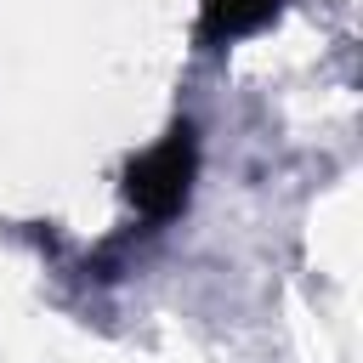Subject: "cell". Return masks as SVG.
<instances>
[{"label":"cell","instance_id":"cell-1","mask_svg":"<svg viewBox=\"0 0 363 363\" xmlns=\"http://www.w3.org/2000/svg\"><path fill=\"white\" fill-rule=\"evenodd\" d=\"M193 176H199V130L176 119L142 159L125 164V199L142 221H170L193 193Z\"/></svg>","mask_w":363,"mask_h":363},{"label":"cell","instance_id":"cell-2","mask_svg":"<svg viewBox=\"0 0 363 363\" xmlns=\"http://www.w3.org/2000/svg\"><path fill=\"white\" fill-rule=\"evenodd\" d=\"M289 0H199V45H238L284 17Z\"/></svg>","mask_w":363,"mask_h":363}]
</instances>
